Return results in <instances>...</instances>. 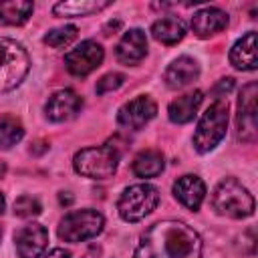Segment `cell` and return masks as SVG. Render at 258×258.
<instances>
[{
	"label": "cell",
	"instance_id": "cell-1",
	"mask_svg": "<svg viewBox=\"0 0 258 258\" xmlns=\"http://www.w3.org/2000/svg\"><path fill=\"white\" fill-rule=\"evenodd\" d=\"M133 258H202V238L183 222L163 220L141 234Z\"/></svg>",
	"mask_w": 258,
	"mask_h": 258
},
{
	"label": "cell",
	"instance_id": "cell-2",
	"mask_svg": "<svg viewBox=\"0 0 258 258\" xmlns=\"http://www.w3.org/2000/svg\"><path fill=\"white\" fill-rule=\"evenodd\" d=\"M212 208L220 216L242 220L254 214V198L238 179L226 177L212 194Z\"/></svg>",
	"mask_w": 258,
	"mask_h": 258
},
{
	"label": "cell",
	"instance_id": "cell-3",
	"mask_svg": "<svg viewBox=\"0 0 258 258\" xmlns=\"http://www.w3.org/2000/svg\"><path fill=\"white\" fill-rule=\"evenodd\" d=\"M226 129H228V101L216 99L198 121V127L194 133L196 151L198 153L212 151L224 139Z\"/></svg>",
	"mask_w": 258,
	"mask_h": 258
},
{
	"label": "cell",
	"instance_id": "cell-4",
	"mask_svg": "<svg viewBox=\"0 0 258 258\" xmlns=\"http://www.w3.org/2000/svg\"><path fill=\"white\" fill-rule=\"evenodd\" d=\"M119 165V149L113 145H99V147H85L75 153L73 167L83 177L91 179H107L117 171Z\"/></svg>",
	"mask_w": 258,
	"mask_h": 258
},
{
	"label": "cell",
	"instance_id": "cell-5",
	"mask_svg": "<svg viewBox=\"0 0 258 258\" xmlns=\"http://www.w3.org/2000/svg\"><path fill=\"white\" fill-rule=\"evenodd\" d=\"M30 69V58L24 46L12 38L0 36V93L16 89Z\"/></svg>",
	"mask_w": 258,
	"mask_h": 258
},
{
	"label": "cell",
	"instance_id": "cell-6",
	"mask_svg": "<svg viewBox=\"0 0 258 258\" xmlns=\"http://www.w3.org/2000/svg\"><path fill=\"white\" fill-rule=\"evenodd\" d=\"M159 204V191L151 183H135L123 189L117 200V212L125 222H139Z\"/></svg>",
	"mask_w": 258,
	"mask_h": 258
},
{
	"label": "cell",
	"instance_id": "cell-7",
	"mask_svg": "<svg viewBox=\"0 0 258 258\" xmlns=\"http://www.w3.org/2000/svg\"><path fill=\"white\" fill-rule=\"evenodd\" d=\"M103 226H105V218L97 210H91V208H87V210H75V212H69L60 220L56 234L64 242L79 244V242L91 240L97 234H101L103 232Z\"/></svg>",
	"mask_w": 258,
	"mask_h": 258
},
{
	"label": "cell",
	"instance_id": "cell-8",
	"mask_svg": "<svg viewBox=\"0 0 258 258\" xmlns=\"http://www.w3.org/2000/svg\"><path fill=\"white\" fill-rule=\"evenodd\" d=\"M105 58V50L97 40H83L64 54V67L75 77L91 75Z\"/></svg>",
	"mask_w": 258,
	"mask_h": 258
},
{
	"label": "cell",
	"instance_id": "cell-9",
	"mask_svg": "<svg viewBox=\"0 0 258 258\" xmlns=\"http://www.w3.org/2000/svg\"><path fill=\"white\" fill-rule=\"evenodd\" d=\"M155 113H157L155 101L147 95H139V97L127 101L117 111V123L129 131H139L155 117Z\"/></svg>",
	"mask_w": 258,
	"mask_h": 258
},
{
	"label": "cell",
	"instance_id": "cell-10",
	"mask_svg": "<svg viewBox=\"0 0 258 258\" xmlns=\"http://www.w3.org/2000/svg\"><path fill=\"white\" fill-rule=\"evenodd\" d=\"M256 97H258V85L248 83L242 87L238 97V137L242 141H254L256 139Z\"/></svg>",
	"mask_w": 258,
	"mask_h": 258
},
{
	"label": "cell",
	"instance_id": "cell-11",
	"mask_svg": "<svg viewBox=\"0 0 258 258\" xmlns=\"http://www.w3.org/2000/svg\"><path fill=\"white\" fill-rule=\"evenodd\" d=\"M81 107H83V101L75 91L60 89L48 97V101L44 105V115H46V119H50L54 123H62V121L75 119L81 113Z\"/></svg>",
	"mask_w": 258,
	"mask_h": 258
},
{
	"label": "cell",
	"instance_id": "cell-12",
	"mask_svg": "<svg viewBox=\"0 0 258 258\" xmlns=\"http://www.w3.org/2000/svg\"><path fill=\"white\" fill-rule=\"evenodd\" d=\"M48 244V232L44 226L32 222L22 226L14 234V246L18 258H38Z\"/></svg>",
	"mask_w": 258,
	"mask_h": 258
},
{
	"label": "cell",
	"instance_id": "cell-13",
	"mask_svg": "<svg viewBox=\"0 0 258 258\" xmlns=\"http://www.w3.org/2000/svg\"><path fill=\"white\" fill-rule=\"evenodd\" d=\"M147 54V36L141 28H129L115 46V56L123 64H137Z\"/></svg>",
	"mask_w": 258,
	"mask_h": 258
},
{
	"label": "cell",
	"instance_id": "cell-14",
	"mask_svg": "<svg viewBox=\"0 0 258 258\" xmlns=\"http://www.w3.org/2000/svg\"><path fill=\"white\" fill-rule=\"evenodd\" d=\"M228 26V14L216 6H206L198 10L191 18V30L200 38H210Z\"/></svg>",
	"mask_w": 258,
	"mask_h": 258
},
{
	"label": "cell",
	"instance_id": "cell-15",
	"mask_svg": "<svg viewBox=\"0 0 258 258\" xmlns=\"http://www.w3.org/2000/svg\"><path fill=\"white\" fill-rule=\"evenodd\" d=\"M200 77V64L191 56H177L163 73V81L169 89H183Z\"/></svg>",
	"mask_w": 258,
	"mask_h": 258
},
{
	"label": "cell",
	"instance_id": "cell-16",
	"mask_svg": "<svg viewBox=\"0 0 258 258\" xmlns=\"http://www.w3.org/2000/svg\"><path fill=\"white\" fill-rule=\"evenodd\" d=\"M173 196H175V200L183 208L196 212L202 206L204 198H206V185H204V181L198 175L187 173V175H181V177L175 179V183H173Z\"/></svg>",
	"mask_w": 258,
	"mask_h": 258
},
{
	"label": "cell",
	"instance_id": "cell-17",
	"mask_svg": "<svg viewBox=\"0 0 258 258\" xmlns=\"http://www.w3.org/2000/svg\"><path fill=\"white\" fill-rule=\"evenodd\" d=\"M230 62L238 71H254L258 67V56H256V32L250 30L246 32L240 40L230 50Z\"/></svg>",
	"mask_w": 258,
	"mask_h": 258
},
{
	"label": "cell",
	"instance_id": "cell-18",
	"mask_svg": "<svg viewBox=\"0 0 258 258\" xmlns=\"http://www.w3.org/2000/svg\"><path fill=\"white\" fill-rule=\"evenodd\" d=\"M204 101V93L202 91H194V93H187V95H181L177 99H173L169 105H167V117L171 123H177V125H183L187 121H191L200 109Z\"/></svg>",
	"mask_w": 258,
	"mask_h": 258
},
{
	"label": "cell",
	"instance_id": "cell-19",
	"mask_svg": "<svg viewBox=\"0 0 258 258\" xmlns=\"http://www.w3.org/2000/svg\"><path fill=\"white\" fill-rule=\"evenodd\" d=\"M151 34L161 44H175L185 36V24L177 16H163L153 22Z\"/></svg>",
	"mask_w": 258,
	"mask_h": 258
},
{
	"label": "cell",
	"instance_id": "cell-20",
	"mask_svg": "<svg viewBox=\"0 0 258 258\" xmlns=\"http://www.w3.org/2000/svg\"><path fill=\"white\" fill-rule=\"evenodd\" d=\"M34 4L28 0H4L0 2V22L8 26H20L32 16Z\"/></svg>",
	"mask_w": 258,
	"mask_h": 258
},
{
	"label": "cell",
	"instance_id": "cell-21",
	"mask_svg": "<svg viewBox=\"0 0 258 258\" xmlns=\"http://www.w3.org/2000/svg\"><path fill=\"white\" fill-rule=\"evenodd\" d=\"M111 6V2L107 0H69V2H58L52 6L54 16H87V14H95L103 8Z\"/></svg>",
	"mask_w": 258,
	"mask_h": 258
},
{
	"label": "cell",
	"instance_id": "cell-22",
	"mask_svg": "<svg viewBox=\"0 0 258 258\" xmlns=\"http://www.w3.org/2000/svg\"><path fill=\"white\" fill-rule=\"evenodd\" d=\"M131 169L137 177H155L163 171V155L161 151L157 149H145L141 151L133 163H131Z\"/></svg>",
	"mask_w": 258,
	"mask_h": 258
},
{
	"label": "cell",
	"instance_id": "cell-23",
	"mask_svg": "<svg viewBox=\"0 0 258 258\" xmlns=\"http://www.w3.org/2000/svg\"><path fill=\"white\" fill-rule=\"evenodd\" d=\"M24 137V127L16 117H2L0 119V149H10Z\"/></svg>",
	"mask_w": 258,
	"mask_h": 258
},
{
	"label": "cell",
	"instance_id": "cell-24",
	"mask_svg": "<svg viewBox=\"0 0 258 258\" xmlns=\"http://www.w3.org/2000/svg\"><path fill=\"white\" fill-rule=\"evenodd\" d=\"M77 38V26L73 24H67V26H60V28H52L44 34V44L52 46V48H64L69 46L73 40Z\"/></svg>",
	"mask_w": 258,
	"mask_h": 258
},
{
	"label": "cell",
	"instance_id": "cell-25",
	"mask_svg": "<svg viewBox=\"0 0 258 258\" xmlns=\"http://www.w3.org/2000/svg\"><path fill=\"white\" fill-rule=\"evenodd\" d=\"M42 212L40 208V202L32 196H20L16 202H14V214L18 218H34Z\"/></svg>",
	"mask_w": 258,
	"mask_h": 258
},
{
	"label": "cell",
	"instance_id": "cell-26",
	"mask_svg": "<svg viewBox=\"0 0 258 258\" xmlns=\"http://www.w3.org/2000/svg\"><path fill=\"white\" fill-rule=\"evenodd\" d=\"M125 83V77L121 73H107L103 75L99 81H97V95H105V93H111V91H117L121 85Z\"/></svg>",
	"mask_w": 258,
	"mask_h": 258
},
{
	"label": "cell",
	"instance_id": "cell-27",
	"mask_svg": "<svg viewBox=\"0 0 258 258\" xmlns=\"http://www.w3.org/2000/svg\"><path fill=\"white\" fill-rule=\"evenodd\" d=\"M232 89H234V79H232V77H228V79H222V81L214 87V95H216L218 99H222V97H226Z\"/></svg>",
	"mask_w": 258,
	"mask_h": 258
},
{
	"label": "cell",
	"instance_id": "cell-28",
	"mask_svg": "<svg viewBox=\"0 0 258 258\" xmlns=\"http://www.w3.org/2000/svg\"><path fill=\"white\" fill-rule=\"evenodd\" d=\"M44 258H71V252L64 248H52Z\"/></svg>",
	"mask_w": 258,
	"mask_h": 258
},
{
	"label": "cell",
	"instance_id": "cell-29",
	"mask_svg": "<svg viewBox=\"0 0 258 258\" xmlns=\"http://www.w3.org/2000/svg\"><path fill=\"white\" fill-rule=\"evenodd\" d=\"M58 204H60V206H71V204H73V196H71L69 191H60V194H58Z\"/></svg>",
	"mask_w": 258,
	"mask_h": 258
},
{
	"label": "cell",
	"instance_id": "cell-30",
	"mask_svg": "<svg viewBox=\"0 0 258 258\" xmlns=\"http://www.w3.org/2000/svg\"><path fill=\"white\" fill-rule=\"evenodd\" d=\"M99 256H101V248H97V246H91L89 252L85 254V258H99Z\"/></svg>",
	"mask_w": 258,
	"mask_h": 258
},
{
	"label": "cell",
	"instance_id": "cell-31",
	"mask_svg": "<svg viewBox=\"0 0 258 258\" xmlns=\"http://www.w3.org/2000/svg\"><path fill=\"white\" fill-rule=\"evenodd\" d=\"M4 208H6V200H4V196H2V191H0V214L4 212Z\"/></svg>",
	"mask_w": 258,
	"mask_h": 258
},
{
	"label": "cell",
	"instance_id": "cell-32",
	"mask_svg": "<svg viewBox=\"0 0 258 258\" xmlns=\"http://www.w3.org/2000/svg\"><path fill=\"white\" fill-rule=\"evenodd\" d=\"M4 171H6V165H4V163H2V161H0V177H2V175H4Z\"/></svg>",
	"mask_w": 258,
	"mask_h": 258
},
{
	"label": "cell",
	"instance_id": "cell-33",
	"mask_svg": "<svg viewBox=\"0 0 258 258\" xmlns=\"http://www.w3.org/2000/svg\"><path fill=\"white\" fill-rule=\"evenodd\" d=\"M0 238H2V230H0Z\"/></svg>",
	"mask_w": 258,
	"mask_h": 258
}]
</instances>
